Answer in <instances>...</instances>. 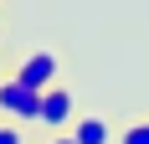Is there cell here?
<instances>
[{
	"instance_id": "obj_7",
	"label": "cell",
	"mask_w": 149,
	"mask_h": 144,
	"mask_svg": "<svg viewBox=\"0 0 149 144\" xmlns=\"http://www.w3.org/2000/svg\"><path fill=\"white\" fill-rule=\"evenodd\" d=\"M46 144H77L72 134H46Z\"/></svg>"
},
{
	"instance_id": "obj_1",
	"label": "cell",
	"mask_w": 149,
	"mask_h": 144,
	"mask_svg": "<svg viewBox=\"0 0 149 144\" xmlns=\"http://www.w3.org/2000/svg\"><path fill=\"white\" fill-rule=\"evenodd\" d=\"M36 108H41V87L21 82V77H5L0 82V118H10V124H36Z\"/></svg>"
},
{
	"instance_id": "obj_5",
	"label": "cell",
	"mask_w": 149,
	"mask_h": 144,
	"mask_svg": "<svg viewBox=\"0 0 149 144\" xmlns=\"http://www.w3.org/2000/svg\"><path fill=\"white\" fill-rule=\"evenodd\" d=\"M118 144H149V118H134V124L118 134Z\"/></svg>"
},
{
	"instance_id": "obj_6",
	"label": "cell",
	"mask_w": 149,
	"mask_h": 144,
	"mask_svg": "<svg viewBox=\"0 0 149 144\" xmlns=\"http://www.w3.org/2000/svg\"><path fill=\"white\" fill-rule=\"evenodd\" d=\"M0 144H26V134H21L10 118H5V124H0Z\"/></svg>"
},
{
	"instance_id": "obj_3",
	"label": "cell",
	"mask_w": 149,
	"mask_h": 144,
	"mask_svg": "<svg viewBox=\"0 0 149 144\" xmlns=\"http://www.w3.org/2000/svg\"><path fill=\"white\" fill-rule=\"evenodd\" d=\"M15 77L21 82H31V87H57V52H26L21 57V67H15Z\"/></svg>"
},
{
	"instance_id": "obj_4",
	"label": "cell",
	"mask_w": 149,
	"mask_h": 144,
	"mask_svg": "<svg viewBox=\"0 0 149 144\" xmlns=\"http://www.w3.org/2000/svg\"><path fill=\"white\" fill-rule=\"evenodd\" d=\"M72 139H77V144H113V129H108V118L88 113V118L72 124Z\"/></svg>"
},
{
	"instance_id": "obj_2",
	"label": "cell",
	"mask_w": 149,
	"mask_h": 144,
	"mask_svg": "<svg viewBox=\"0 0 149 144\" xmlns=\"http://www.w3.org/2000/svg\"><path fill=\"white\" fill-rule=\"evenodd\" d=\"M72 113H77L72 93H67V87H46V93H41V108H36V124H46V134H62L67 124H72Z\"/></svg>"
}]
</instances>
